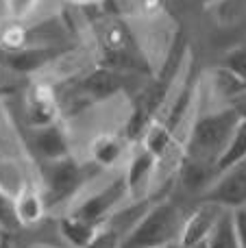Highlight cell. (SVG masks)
I'll return each instance as SVG.
<instances>
[{
    "mask_svg": "<svg viewBox=\"0 0 246 248\" xmlns=\"http://www.w3.org/2000/svg\"><path fill=\"white\" fill-rule=\"evenodd\" d=\"M124 201H129L124 176H118L105 187L96 189L94 194L78 201L74 205V209L70 211V216H74V218L83 220L87 224H94V227H103L105 222H109V218L116 214L118 207Z\"/></svg>",
    "mask_w": 246,
    "mask_h": 248,
    "instance_id": "cell-4",
    "label": "cell"
},
{
    "mask_svg": "<svg viewBox=\"0 0 246 248\" xmlns=\"http://www.w3.org/2000/svg\"><path fill=\"white\" fill-rule=\"evenodd\" d=\"M81 87L90 98L100 100V98H109V96H113L120 90V78H118V74L111 72V70L98 68L83 78Z\"/></svg>",
    "mask_w": 246,
    "mask_h": 248,
    "instance_id": "cell-12",
    "label": "cell"
},
{
    "mask_svg": "<svg viewBox=\"0 0 246 248\" xmlns=\"http://www.w3.org/2000/svg\"><path fill=\"white\" fill-rule=\"evenodd\" d=\"M83 168L74 161L72 157L59 159V161H46L44 163V202L46 209L61 205V202L72 201L83 187Z\"/></svg>",
    "mask_w": 246,
    "mask_h": 248,
    "instance_id": "cell-3",
    "label": "cell"
},
{
    "mask_svg": "<svg viewBox=\"0 0 246 248\" xmlns=\"http://www.w3.org/2000/svg\"><path fill=\"white\" fill-rule=\"evenodd\" d=\"M29 248H50V246H44V244H33V246H29Z\"/></svg>",
    "mask_w": 246,
    "mask_h": 248,
    "instance_id": "cell-27",
    "label": "cell"
},
{
    "mask_svg": "<svg viewBox=\"0 0 246 248\" xmlns=\"http://www.w3.org/2000/svg\"><path fill=\"white\" fill-rule=\"evenodd\" d=\"M0 248H15L11 235H2V233H0Z\"/></svg>",
    "mask_w": 246,
    "mask_h": 248,
    "instance_id": "cell-24",
    "label": "cell"
},
{
    "mask_svg": "<svg viewBox=\"0 0 246 248\" xmlns=\"http://www.w3.org/2000/svg\"><path fill=\"white\" fill-rule=\"evenodd\" d=\"M183 214L172 201L151 205L122 235L120 248H170L179 242Z\"/></svg>",
    "mask_w": 246,
    "mask_h": 248,
    "instance_id": "cell-2",
    "label": "cell"
},
{
    "mask_svg": "<svg viewBox=\"0 0 246 248\" xmlns=\"http://www.w3.org/2000/svg\"><path fill=\"white\" fill-rule=\"evenodd\" d=\"M103 9L111 16H135L142 11V7L146 4V0H103Z\"/></svg>",
    "mask_w": 246,
    "mask_h": 248,
    "instance_id": "cell-20",
    "label": "cell"
},
{
    "mask_svg": "<svg viewBox=\"0 0 246 248\" xmlns=\"http://www.w3.org/2000/svg\"><path fill=\"white\" fill-rule=\"evenodd\" d=\"M20 229L22 224L15 211V198L0 192V233L2 235H11V233L20 231Z\"/></svg>",
    "mask_w": 246,
    "mask_h": 248,
    "instance_id": "cell-18",
    "label": "cell"
},
{
    "mask_svg": "<svg viewBox=\"0 0 246 248\" xmlns=\"http://www.w3.org/2000/svg\"><path fill=\"white\" fill-rule=\"evenodd\" d=\"M55 55L52 50H46V48H26V50H17V52H9L7 55V63L11 70L15 72H33V70L42 68L50 57Z\"/></svg>",
    "mask_w": 246,
    "mask_h": 248,
    "instance_id": "cell-16",
    "label": "cell"
},
{
    "mask_svg": "<svg viewBox=\"0 0 246 248\" xmlns=\"http://www.w3.org/2000/svg\"><path fill=\"white\" fill-rule=\"evenodd\" d=\"M205 246L207 248H240L235 227H233V211L231 209H225L220 214V218L216 220L209 237L205 240Z\"/></svg>",
    "mask_w": 246,
    "mask_h": 248,
    "instance_id": "cell-15",
    "label": "cell"
},
{
    "mask_svg": "<svg viewBox=\"0 0 246 248\" xmlns=\"http://www.w3.org/2000/svg\"><path fill=\"white\" fill-rule=\"evenodd\" d=\"M170 248H207V246H205V242H203V244H194V246H181V244H172Z\"/></svg>",
    "mask_w": 246,
    "mask_h": 248,
    "instance_id": "cell-26",
    "label": "cell"
},
{
    "mask_svg": "<svg viewBox=\"0 0 246 248\" xmlns=\"http://www.w3.org/2000/svg\"><path fill=\"white\" fill-rule=\"evenodd\" d=\"M238 122H240V116L233 107L200 116L194 122V126H192L190 140H187L185 163L203 166L216 172V163L222 157V153H225Z\"/></svg>",
    "mask_w": 246,
    "mask_h": 248,
    "instance_id": "cell-1",
    "label": "cell"
},
{
    "mask_svg": "<svg viewBox=\"0 0 246 248\" xmlns=\"http://www.w3.org/2000/svg\"><path fill=\"white\" fill-rule=\"evenodd\" d=\"M222 211H225L222 207L212 205V202H203L190 218L183 220V229H181V235H179L177 244H181V246L203 244L209 237V233H212L214 224L220 218Z\"/></svg>",
    "mask_w": 246,
    "mask_h": 248,
    "instance_id": "cell-7",
    "label": "cell"
},
{
    "mask_svg": "<svg viewBox=\"0 0 246 248\" xmlns=\"http://www.w3.org/2000/svg\"><path fill=\"white\" fill-rule=\"evenodd\" d=\"M26 179L22 168L11 159H0V192L11 198H17L26 187Z\"/></svg>",
    "mask_w": 246,
    "mask_h": 248,
    "instance_id": "cell-17",
    "label": "cell"
},
{
    "mask_svg": "<svg viewBox=\"0 0 246 248\" xmlns=\"http://www.w3.org/2000/svg\"><path fill=\"white\" fill-rule=\"evenodd\" d=\"M233 109L238 111L240 120H246V98H244V100H240V103H235V105H233Z\"/></svg>",
    "mask_w": 246,
    "mask_h": 248,
    "instance_id": "cell-23",
    "label": "cell"
},
{
    "mask_svg": "<svg viewBox=\"0 0 246 248\" xmlns=\"http://www.w3.org/2000/svg\"><path fill=\"white\" fill-rule=\"evenodd\" d=\"M39 7V0H4V9L7 16L13 20H26L29 16H33Z\"/></svg>",
    "mask_w": 246,
    "mask_h": 248,
    "instance_id": "cell-21",
    "label": "cell"
},
{
    "mask_svg": "<svg viewBox=\"0 0 246 248\" xmlns=\"http://www.w3.org/2000/svg\"><path fill=\"white\" fill-rule=\"evenodd\" d=\"M203 202H212L231 211L246 207V161L220 172L203 192Z\"/></svg>",
    "mask_w": 246,
    "mask_h": 248,
    "instance_id": "cell-5",
    "label": "cell"
},
{
    "mask_svg": "<svg viewBox=\"0 0 246 248\" xmlns=\"http://www.w3.org/2000/svg\"><path fill=\"white\" fill-rule=\"evenodd\" d=\"M35 150L42 155L44 161H59V159L70 157V144L63 128L59 124H48V126L35 128L33 133Z\"/></svg>",
    "mask_w": 246,
    "mask_h": 248,
    "instance_id": "cell-8",
    "label": "cell"
},
{
    "mask_svg": "<svg viewBox=\"0 0 246 248\" xmlns=\"http://www.w3.org/2000/svg\"><path fill=\"white\" fill-rule=\"evenodd\" d=\"M96 231H98V227L83 222V220L74 218L70 214L59 218V233L70 248H87L90 242L94 240Z\"/></svg>",
    "mask_w": 246,
    "mask_h": 248,
    "instance_id": "cell-10",
    "label": "cell"
},
{
    "mask_svg": "<svg viewBox=\"0 0 246 248\" xmlns=\"http://www.w3.org/2000/svg\"><path fill=\"white\" fill-rule=\"evenodd\" d=\"M72 4H81V7H87V4H100L103 0H68Z\"/></svg>",
    "mask_w": 246,
    "mask_h": 248,
    "instance_id": "cell-25",
    "label": "cell"
},
{
    "mask_svg": "<svg viewBox=\"0 0 246 248\" xmlns=\"http://www.w3.org/2000/svg\"><path fill=\"white\" fill-rule=\"evenodd\" d=\"M120 244H122V233L113 224L105 222L103 227H98L94 240L90 242L87 248H120Z\"/></svg>",
    "mask_w": 246,
    "mask_h": 248,
    "instance_id": "cell-19",
    "label": "cell"
},
{
    "mask_svg": "<svg viewBox=\"0 0 246 248\" xmlns=\"http://www.w3.org/2000/svg\"><path fill=\"white\" fill-rule=\"evenodd\" d=\"M124 141L116 135H100L92 141V159L103 168H113L122 157H124Z\"/></svg>",
    "mask_w": 246,
    "mask_h": 248,
    "instance_id": "cell-13",
    "label": "cell"
},
{
    "mask_svg": "<svg viewBox=\"0 0 246 248\" xmlns=\"http://www.w3.org/2000/svg\"><path fill=\"white\" fill-rule=\"evenodd\" d=\"M26 116H29V122L33 124L35 128L55 124L57 105H55V98L50 96V92L44 90V87H37L29 100V111H26Z\"/></svg>",
    "mask_w": 246,
    "mask_h": 248,
    "instance_id": "cell-11",
    "label": "cell"
},
{
    "mask_svg": "<svg viewBox=\"0 0 246 248\" xmlns=\"http://www.w3.org/2000/svg\"><path fill=\"white\" fill-rule=\"evenodd\" d=\"M15 211L17 218H20L22 227H33L46 214V202L39 189H35L33 185H26L22 189V194L15 198Z\"/></svg>",
    "mask_w": 246,
    "mask_h": 248,
    "instance_id": "cell-9",
    "label": "cell"
},
{
    "mask_svg": "<svg viewBox=\"0 0 246 248\" xmlns=\"http://www.w3.org/2000/svg\"><path fill=\"white\" fill-rule=\"evenodd\" d=\"M233 227H235L240 248H246V207L233 209Z\"/></svg>",
    "mask_w": 246,
    "mask_h": 248,
    "instance_id": "cell-22",
    "label": "cell"
},
{
    "mask_svg": "<svg viewBox=\"0 0 246 248\" xmlns=\"http://www.w3.org/2000/svg\"><path fill=\"white\" fill-rule=\"evenodd\" d=\"M157 168V157L146 148V146H139L129 159V166H126L124 176V185H126V194H129L131 201H142L146 196L148 187L153 183V174H155Z\"/></svg>",
    "mask_w": 246,
    "mask_h": 248,
    "instance_id": "cell-6",
    "label": "cell"
},
{
    "mask_svg": "<svg viewBox=\"0 0 246 248\" xmlns=\"http://www.w3.org/2000/svg\"><path fill=\"white\" fill-rule=\"evenodd\" d=\"M242 161H246V120H240L235 124L233 135H231L225 153H222V157L216 163V172L220 174V172L229 170V168L238 166Z\"/></svg>",
    "mask_w": 246,
    "mask_h": 248,
    "instance_id": "cell-14",
    "label": "cell"
}]
</instances>
